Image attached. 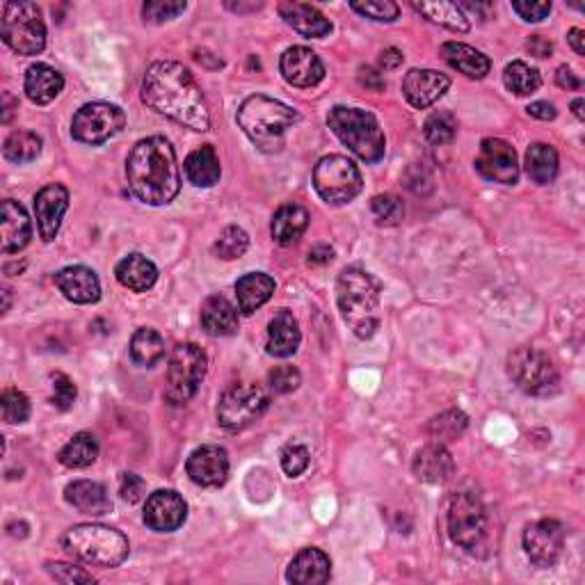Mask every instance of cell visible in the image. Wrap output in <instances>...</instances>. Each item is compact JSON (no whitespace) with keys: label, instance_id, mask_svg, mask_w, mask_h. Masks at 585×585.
Returning <instances> with one entry per match:
<instances>
[{"label":"cell","instance_id":"52","mask_svg":"<svg viewBox=\"0 0 585 585\" xmlns=\"http://www.w3.org/2000/svg\"><path fill=\"white\" fill-rule=\"evenodd\" d=\"M119 494L126 503H138L144 496V480L138 474H124L122 483H119Z\"/></svg>","mask_w":585,"mask_h":585},{"label":"cell","instance_id":"43","mask_svg":"<svg viewBox=\"0 0 585 585\" xmlns=\"http://www.w3.org/2000/svg\"><path fill=\"white\" fill-rule=\"evenodd\" d=\"M423 133H426L428 142L442 147V144L453 142L455 135H458V119L453 117V112H446V110L432 112V115L426 119Z\"/></svg>","mask_w":585,"mask_h":585},{"label":"cell","instance_id":"28","mask_svg":"<svg viewBox=\"0 0 585 585\" xmlns=\"http://www.w3.org/2000/svg\"><path fill=\"white\" fill-rule=\"evenodd\" d=\"M67 501L76 510L83 512V515L90 517H103L112 510V501L106 492V487L101 483H94V480H76L67 487Z\"/></svg>","mask_w":585,"mask_h":585},{"label":"cell","instance_id":"62","mask_svg":"<svg viewBox=\"0 0 585 585\" xmlns=\"http://www.w3.org/2000/svg\"><path fill=\"white\" fill-rule=\"evenodd\" d=\"M227 7L229 10H234V12H247V10H261V3H256V5H236V3H227Z\"/></svg>","mask_w":585,"mask_h":585},{"label":"cell","instance_id":"6","mask_svg":"<svg viewBox=\"0 0 585 585\" xmlns=\"http://www.w3.org/2000/svg\"><path fill=\"white\" fill-rule=\"evenodd\" d=\"M327 126L332 128L336 138L346 144L352 154L366 160V163H378L384 156L387 140H384L378 119L371 112L336 106L327 115Z\"/></svg>","mask_w":585,"mask_h":585},{"label":"cell","instance_id":"2","mask_svg":"<svg viewBox=\"0 0 585 585\" xmlns=\"http://www.w3.org/2000/svg\"><path fill=\"white\" fill-rule=\"evenodd\" d=\"M126 179L140 202L149 206L170 204L181 190V172L170 140L151 135L135 144L126 160Z\"/></svg>","mask_w":585,"mask_h":585},{"label":"cell","instance_id":"49","mask_svg":"<svg viewBox=\"0 0 585 585\" xmlns=\"http://www.w3.org/2000/svg\"><path fill=\"white\" fill-rule=\"evenodd\" d=\"M309 467V451L307 446L302 444H286L282 451V469L286 471V476L298 478Z\"/></svg>","mask_w":585,"mask_h":585},{"label":"cell","instance_id":"56","mask_svg":"<svg viewBox=\"0 0 585 585\" xmlns=\"http://www.w3.org/2000/svg\"><path fill=\"white\" fill-rule=\"evenodd\" d=\"M526 110H528V115L535 117V119H542V122H551V119H556V115H558L556 108L551 106L549 101H535Z\"/></svg>","mask_w":585,"mask_h":585},{"label":"cell","instance_id":"12","mask_svg":"<svg viewBox=\"0 0 585 585\" xmlns=\"http://www.w3.org/2000/svg\"><path fill=\"white\" fill-rule=\"evenodd\" d=\"M508 375L524 394L551 396L558 391L560 375L556 364L535 348H517L508 357Z\"/></svg>","mask_w":585,"mask_h":585},{"label":"cell","instance_id":"34","mask_svg":"<svg viewBox=\"0 0 585 585\" xmlns=\"http://www.w3.org/2000/svg\"><path fill=\"white\" fill-rule=\"evenodd\" d=\"M183 167H186L188 181L197 188H211L222 176L218 151H215L211 144H204V147L192 151Z\"/></svg>","mask_w":585,"mask_h":585},{"label":"cell","instance_id":"50","mask_svg":"<svg viewBox=\"0 0 585 585\" xmlns=\"http://www.w3.org/2000/svg\"><path fill=\"white\" fill-rule=\"evenodd\" d=\"M51 380H53V405L58 407L60 412L71 410V405L76 403V396H78L76 384L71 382L69 375H64V373H53Z\"/></svg>","mask_w":585,"mask_h":585},{"label":"cell","instance_id":"5","mask_svg":"<svg viewBox=\"0 0 585 585\" xmlns=\"http://www.w3.org/2000/svg\"><path fill=\"white\" fill-rule=\"evenodd\" d=\"M62 549L94 567H119L128 558V540L117 528L103 524H78L62 538Z\"/></svg>","mask_w":585,"mask_h":585},{"label":"cell","instance_id":"38","mask_svg":"<svg viewBox=\"0 0 585 585\" xmlns=\"http://www.w3.org/2000/svg\"><path fill=\"white\" fill-rule=\"evenodd\" d=\"M414 10L421 12L428 21L439 23V26H444L453 32L471 30L467 14H464L462 7H458L455 3H442V0H439V3H414Z\"/></svg>","mask_w":585,"mask_h":585},{"label":"cell","instance_id":"15","mask_svg":"<svg viewBox=\"0 0 585 585\" xmlns=\"http://www.w3.org/2000/svg\"><path fill=\"white\" fill-rule=\"evenodd\" d=\"M565 547V528L556 519H540L524 531V549L533 565L554 567Z\"/></svg>","mask_w":585,"mask_h":585},{"label":"cell","instance_id":"22","mask_svg":"<svg viewBox=\"0 0 585 585\" xmlns=\"http://www.w3.org/2000/svg\"><path fill=\"white\" fill-rule=\"evenodd\" d=\"M0 218H3L0 220V227H3V252H21L32 238V224L26 208L14 202V199H5L3 208H0Z\"/></svg>","mask_w":585,"mask_h":585},{"label":"cell","instance_id":"20","mask_svg":"<svg viewBox=\"0 0 585 585\" xmlns=\"http://www.w3.org/2000/svg\"><path fill=\"white\" fill-rule=\"evenodd\" d=\"M186 471L195 485L222 487L229 478V455L220 446H202L190 453Z\"/></svg>","mask_w":585,"mask_h":585},{"label":"cell","instance_id":"58","mask_svg":"<svg viewBox=\"0 0 585 585\" xmlns=\"http://www.w3.org/2000/svg\"><path fill=\"white\" fill-rule=\"evenodd\" d=\"M403 53L398 51V48H387V51L380 53V67L384 71H391V69H398L400 64H403Z\"/></svg>","mask_w":585,"mask_h":585},{"label":"cell","instance_id":"46","mask_svg":"<svg viewBox=\"0 0 585 585\" xmlns=\"http://www.w3.org/2000/svg\"><path fill=\"white\" fill-rule=\"evenodd\" d=\"M183 0H147L142 5V16L147 23H165L186 12Z\"/></svg>","mask_w":585,"mask_h":585},{"label":"cell","instance_id":"27","mask_svg":"<svg viewBox=\"0 0 585 585\" xmlns=\"http://www.w3.org/2000/svg\"><path fill=\"white\" fill-rule=\"evenodd\" d=\"M300 341L302 334L298 320L293 318L291 311L282 309L268 325V352L272 357H291L298 352Z\"/></svg>","mask_w":585,"mask_h":585},{"label":"cell","instance_id":"30","mask_svg":"<svg viewBox=\"0 0 585 585\" xmlns=\"http://www.w3.org/2000/svg\"><path fill=\"white\" fill-rule=\"evenodd\" d=\"M309 227V213L304 211L300 204H284L277 208V213L272 215L270 234L275 238V243L282 247H288L298 243L304 231Z\"/></svg>","mask_w":585,"mask_h":585},{"label":"cell","instance_id":"31","mask_svg":"<svg viewBox=\"0 0 585 585\" xmlns=\"http://www.w3.org/2000/svg\"><path fill=\"white\" fill-rule=\"evenodd\" d=\"M115 275H117V282L126 286L128 291L147 293L149 288H154L156 284L158 268L147 259V256L128 254L126 259L117 263Z\"/></svg>","mask_w":585,"mask_h":585},{"label":"cell","instance_id":"7","mask_svg":"<svg viewBox=\"0 0 585 585\" xmlns=\"http://www.w3.org/2000/svg\"><path fill=\"white\" fill-rule=\"evenodd\" d=\"M0 37L19 55H37L46 46L42 10L35 3H5Z\"/></svg>","mask_w":585,"mask_h":585},{"label":"cell","instance_id":"36","mask_svg":"<svg viewBox=\"0 0 585 585\" xmlns=\"http://www.w3.org/2000/svg\"><path fill=\"white\" fill-rule=\"evenodd\" d=\"M99 458V442L90 432H78L74 439L62 448L58 460L67 469H87Z\"/></svg>","mask_w":585,"mask_h":585},{"label":"cell","instance_id":"44","mask_svg":"<svg viewBox=\"0 0 585 585\" xmlns=\"http://www.w3.org/2000/svg\"><path fill=\"white\" fill-rule=\"evenodd\" d=\"M371 213L378 227H398L405 218V206L396 195H375L371 199Z\"/></svg>","mask_w":585,"mask_h":585},{"label":"cell","instance_id":"23","mask_svg":"<svg viewBox=\"0 0 585 585\" xmlns=\"http://www.w3.org/2000/svg\"><path fill=\"white\" fill-rule=\"evenodd\" d=\"M332 563L320 549H302L288 565L286 579L295 585H323L330 581Z\"/></svg>","mask_w":585,"mask_h":585},{"label":"cell","instance_id":"1","mask_svg":"<svg viewBox=\"0 0 585 585\" xmlns=\"http://www.w3.org/2000/svg\"><path fill=\"white\" fill-rule=\"evenodd\" d=\"M142 101L158 115L206 133L211 128L206 96L195 76L174 60H158L151 64L142 80Z\"/></svg>","mask_w":585,"mask_h":585},{"label":"cell","instance_id":"4","mask_svg":"<svg viewBox=\"0 0 585 585\" xmlns=\"http://www.w3.org/2000/svg\"><path fill=\"white\" fill-rule=\"evenodd\" d=\"M300 115L286 103L268 99V96H250L238 108V124L256 147L263 151L282 149L284 133L298 124Z\"/></svg>","mask_w":585,"mask_h":585},{"label":"cell","instance_id":"48","mask_svg":"<svg viewBox=\"0 0 585 585\" xmlns=\"http://www.w3.org/2000/svg\"><path fill=\"white\" fill-rule=\"evenodd\" d=\"M302 382V375L295 366H277L275 371H270L268 375V384L270 389L275 391V394H291V391H295L300 387Z\"/></svg>","mask_w":585,"mask_h":585},{"label":"cell","instance_id":"9","mask_svg":"<svg viewBox=\"0 0 585 585\" xmlns=\"http://www.w3.org/2000/svg\"><path fill=\"white\" fill-rule=\"evenodd\" d=\"M270 407L268 391L256 382H236L218 403V421L224 430L240 432L259 421Z\"/></svg>","mask_w":585,"mask_h":585},{"label":"cell","instance_id":"64","mask_svg":"<svg viewBox=\"0 0 585 585\" xmlns=\"http://www.w3.org/2000/svg\"><path fill=\"white\" fill-rule=\"evenodd\" d=\"M10 288H3V298H5V304H3V314H7L10 311Z\"/></svg>","mask_w":585,"mask_h":585},{"label":"cell","instance_id":"45","mask_svg":"<svg viewBox=\"0 0 585 585\" xmlns=\"http://www.w3.org/2000/svg\"><path fill=\"white\" fill-rule=\"evenodd\" d=\"M0 407H3V419L12 423V426L30 419V400L19 389H5L3 398H0Z\"/></svg>","mask_w":585,"mask_h":585},{"label":"cell","instance_id":"21","mask_svg":"<svg viewBox=\"0 0 585 585\" xmlns=\"http://www.w3.org/2000/svg\"><path fill=\"white\" fill-rule=\"evenodd\" d=\"M55 286L60 288L64 298L74 304H94L101 298V284L96 272L85 266L62 268L55 275Z\"/></svg>","mask_w":585,"mask_h":585},{"label":"cell","instance_id":"19","mask_svg":"<svg viewBox=\"0 0 585 585\" xmlns=\"http://www.w3.org/2000/svg\"><path fill=\"white\" fill-rule=\"evenodd\" d=\"M451 87V78L435 69H412L403 78V96L416 110H426L437 103Z\"/></svg>","mask_w":585,"mask_h":585},{"label":"cell","instance_id":"13","mask_svg":"<svg viewBox=\"0 0 585 585\" xmlns=\"http://www.w3.org/2000/svg\"><path fill=\"white\" fill-rule=\"evenodd\" d=\"M126 124V117L122 108L112 106L106 101H94L85 103L74 115L71 122V135L74 140L83 144H103L122 131Z\"/></svg>","mask_w":585,"mask_h":585},{"label":"cell","instance_id":"3","mask_svg":"<svg viewBox=\"0 0 585 585\" xmlns=\"http://www.w3.org/2000/svg\"><path fill=\"white\" fill-rule=\"evenodd\" d=\"M336 302L357 339H371L380 327V282L371 272L352 266L336 279Z\"/></svg>","mask_w":585,"mask_h":585},{"label":"cell","instance_id":"57","mask_svg":"<svg viewBox=\"0 0 585 585\" xmlns=\"http://www.w3.org/2000/svg\"><path fill=\"white\" fill-rule=\"evenodd\" d=\"M334 259V250L330 245H318L309 252V266H325Z\"/></svg>","mask_w":585,"mask_h":585},{"label":"cell","instance_id":"8","mask_svg":"<svg viewBox=\"0 0 585 585\" xmlns=\"http://www.w3.org/2000/svg\"><path fill=\"white\" fill-rule=\"evenodd\" d=\"M208 359L204 350L195 343H179L170 355V366H167V382H165V400L174 407L190 403L199 391L206 375Z\"/></svg>","mask_w":585,"mask_h":585},{"label":"cell","instance_id":"17","mask_svg":"<svg viewBox=\"0 0 585 585\" xmlns=\"http://www.w3.org/2000/svg\"><path fill=\"white\" fill-rule=\"evenodd\" d=\"M282 76L288 85L300 87V90H309L316 87L320 80L325 78V67L318 55L307 46H291L286 48L279 62Z\"/></svg>","mask_w":585,"mask_h":585},{"label":"cell","instance_id":"39","mask_svg":"<svg viewBox=\"0 0 585 585\" xmlns=\"http://www.w3.org/2000/svg\"><path fill=\"white\" fill-rule=\"evenodd\" d=\"M42 154V138L32 131H14L3 144V156L10 163H32Z\"/></svg>","mask_w":585,"mask_h":585},{"label":"cell","instance_id":"60","mask_svg":"<svg viewBox=\"0 0 585 585\" xmlns=\"http://www.w3.org/2000/svg\"><path fill=\"white\" fill-rule=\"evenodd\" d=\"M567 39H570V44L576 51V55H585V32L581 28H572L570 37Z\"/></svg>","mask_w":585,"mask_h":585},{"label":"cell","instance_id":"53","mask_svg":"<svg viewBox=\"0 0 585 585\" xmlns=\"http://www.w3.org/2000/svg\"><path fill=\"white\" fill-rule=\"evenodd\" d=\"M512 10L528 23H540L549 16L551 3H512Z\"/></svg>","mask_w":585,"mask_h":585},{"label":"cell","instance_id":"54","mask_svg":"<svg viewBox=\"0 0 585 585\" xmlns=\"http://www.w3.org/2000/svg\"><path fill=\"white\" fill-rule=\"evenodd\" d=\"M556 83L558 87H563V90H581L583 87L581 78L576 76L570 67H565V64L556 71Z\"/></svg>","mask_w":585,"mask_h":585},{"label":"cell","instance_id":"14","mask_svg":"<svg viewBox=\"0 0 585 585\" xmlns=\"http://www.w3.org/2000/svg\"><path fill=\"white\" fill-rule=\"evenodd\" d=\"M476 170L487 181L503 183V186H515L519 181V160L512 144L499 138H487L480 144Z\"/></svg>","mask_w":585,"mask_h":585},{"label":"cell","instance_id":"29","mask_svg":"<svg viewBox=\"0 0 585 585\" xmlns=\"http://www.w3.org/2000/svg\"><path fill=\"white\" fill-rule=\"evenodd\" d=\"M275 295V279L266 272H250L236 282V300L240 314L250 316Z\"/></svg>","mask_w":585,"mask_h":585},{"label":"cell","instance_id":"35","mask_svg":"<svg viewBox=\"0 0 585 585\" xmlns=\"http://www.w3.org/2000/svg\"><path fill=\"white\" fill-rule=\"evenodd\" d=\"M526 174L535 183L547 186L558 176V154L554 147L544 142H535L526 151Z\"/></svg>","mask_w":585,"mask_h":585},{"label":"cell","instance_id":"24","mask_svg":"<svg viewBox=\"0 0 585 585\" xmlns=\"http://www.w3.org/2000/svg\"><path fill=\"white\" fill-rule=\"evenodd\" d=\"M412 469H414V476L423 480V483L439 485V483H446V480L453 476L455 462L451 458V453L446 451L444 444L432 442L416 453Z\"/></svg>","mask_w":585,"mask_h":585},{"label":"cell","instance_id":"10","mask_svg":"<svg viewBox=\"0 0 585 585\" xmlns=\"http://www.w3.org/2000/svg\"><path fill=\"white\" fill-rule=\"evenodd\" d=\"M448 533L453 542L469 554H480L487 544V512L478 496L460 492L448 508Z\"/></svg>","mask_w":585,"mask_h":585},{"label":"cell","instance_id":"41","mask_svg":"<svg viewBox=\"0 0 585 585\" xmlns=\"http://www.w3.org/2000/svg\"><path fill=\"white\" fill-rule=\"evenodd\" d=\"M467 426H469L467 414L460 410H448L444 414L435 416V419L428 423V435L432 437V442L435 444H448V442H455V439H460L462 432L467 430Z\"/></svg>","mask_w":585,"mask_h":585},{"label":"cell","instance_id":"37","mask_svg":"<svg viewBox=\"0 0 585 585\" xmlns=\"http://www.w3.org/2000/svg\"><path fill=\"white\" fill-rule=\"evenodd\" d=\"M165 357V341L151 327H140L131 339V359L142 368L156 366Z\"/></svg>","mask_w":585,"mask_h":585},{"label":"cell","instance_id":"16","mask_svg":"<svg viewBox=\"0 0 585 585\" xmlns=\"http://www.w3.org/2000/svg\"><path fill=\"white\" fill-rule=\"evenodd\" d=\"M188 517L183 496L174 490H158L144 503V524L156 533H172L181 528Z\"/></svg>","mask_w":585,"mask_h":585},{"label":"cell","instance_id":"55","mask_svg":"<svg viewBox=\"0 0 585 585\" xmlns=\"http://www.w3.org/2000/svg\"><path fill=\"white\" fill-rule=\"evenodd\" d=\"M526 48L535 55V58H549V55L554 53V44H551L549 39H544L542 35H533L528 39Z\"/></svg>","mask_w":585,"mask_h":585},{"label":"cell","instance_id":"26","mask_svg":"<svg viewBox=\"0 0 585 585\" xmlns=\"http://www.w3.org/2000/svg\"><path fill=\"white\" fill-rule=\"evenodd\" d=\"M26 96L35 106H48L64 90V78L58 69L48 67L44 62H37L26 71Z\"/></svg>","mask_w":585,"mask_h":585},{"label":"cell","instance_id":"61","mask_svg":"<svg viewBox=\"0 0 585 585\" xmlns=\"http://www.w3.org/2000/svg\"><path fill=\"white\" fill-rule=\"evenodd\" d=\"M3 101H5V112H3V122L7 124V122H10V119H12V108H14V106H19V103H16V101L12 99V96H10V94H5V96H3Z\"/></svg>","mask_w":585,"mask_h":585},{"label":"cell","instance_id":"47","mask_svg":"<svg viewBox=\"0 0 585 585\" xmlns=\"http://www.w3.org/2000/svg\"><path fill=\"white\" fill-rule=\"evenodd\" d=\"M350 7L355 12H359L366 19L371 21H384V23H391L398 19L400 14V7L396 3H391V0H368V3H350Z\"/></svg>","mask_w":585,"mask_h":585},{"label":"cell","instance_id":"33","mask_svg":"<svg viewBox=\"0 0 585 585\" xmlns=\"http://www.w3.org/2000/svg\"><path fill=\"white\" fill-rule=\"evenodd\" d=\"M442 55L453 69H458L460 74H464L467 78H474V80L485 78L492 69L490 58H487L485 53L476 51V48L469 46V44L446 42L442 46Z\"/></svg>","mask_w":585,"mask_h":585},{"label":"cell","instance_id":"51","mask_svg":"<svg viewBox=\"0 0 585 585\" xmlns=\"http://www.w3.org/2000/svg\"><path fill=\"white\" fill-rule=\"evenodd\" d=\"M46 570L58 583H67V585H71V583H94L92 574H87L85 570H80V567H74V565L48 563Z\"/></svg>","mask_w":585,"mask_h":585},{"label":"cell","instance_id":"18","mask_svg":"<svg viewBox=\"0 0 585 585\" xmlns=\"http://www.w3.org/2000/svg\"><path fill=\"white\" fill-rule=\"evenodd\" d=\"M69 208V190L62 183H48L35 197V215L39 236L44 243H51L58 236L64 213Z\"/></svg>","mask_w":585,"mask_h":585},{"label":"cell","instance_id":"40","mask_svg":"<svg viewBox=\"0 0 585 585\" xmlns=\"http://www.w3.org/2000/svg\"><path fill=\"white\" fill-rule=\"evenodd\" d=\"M503 80H506V87L517 96H531L540 90L542 85V76L540 71L526 64L522 60L510 62L506 67V74H503Z\"/></svg>","mask_w":585,"mask_h":585},{"label":"cell","instance_id":"42","mask_svg":"<svg viewBox=\"0 0 585 585\" xmlns=\"http://www.w3.org/2000/svg\"><path fill=\"white\" fill-rule=\"evenodd\" d=\"M247 247H250V236H247V231L236 227V224H231V227L224 229L220 238L215 240L213 254L218 256V259L234 261L247 252Z\"/></svg>","mask_w":585,"mask_h":585},{"label":"cell","instance_id":"59","mask_svg":"<svg viewBox=\"0 0 585 585\" xmlns=\"http://www.w3.org/2000/svg\"><path fill=\"white\" fill-rule=\"evenodd\" d=\"M359 80H362V85L371 87L373 92L384 90V78L378 74V71L371 69V67H366V69L359 71Z\"/></svg>","mask_w":585,"mask_h":585},{"label":"cell","instance_id":"63","mask_svg":"<svg viewBox=\"0 0 585 585\" xmlns=\"http://www.w3.org/2000/svg\"><path fill=\"white\" fill-rule=\"evenodd\" d=\"M572 110H574V115L579 117V119H583L585 115H583V99H576L574 103H572Z\"/></svg>","mask_w":585,"mask_h":585},{"label":"cell","instance_id":"25","mask_svg":"<svg viewBox=\"0 0 585 585\" xmlns=\"http://www.w3.org/2000/svg\"><path fill=\"white\" fill-rule=\"evenodd\" d=\"M279 14L282 19L291 26L293 30H298L302 37H327L332 32V23L325 19V14L318 10L314 5H304V3H282L279 5Z\"/></svg>","mask_w":585,"mask_h":585},{"label":"cell","instance_id":"11","mask_svg":"<svg viewBox=\"0 0 585 585\" xmlns=\"http://www.w3.org/2000/svg\"><path fill=\"white\" fill-rule=\"evenodd\" d=\"M314 188L323 202L343 206L362 192L364 181L350 158L334 154L318 160L314 170Z\"/></svg>","mask_w":585,"mask_h":585},{"label":"cell","instance_id":"32","mask_svg":"<svg viewBox=\"0 0 585 585\" xmlns=\"http://www.w3.org/2000/svg\"><path fill=\"white\" fill-rule=\"evenodd\" d=\"M202 325L211 336H234L238 332V311L224 295H211L202 304Z\"/></svg>","mask_w":585,"mask_h":585}]
</instances>
